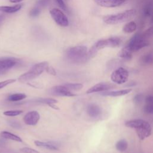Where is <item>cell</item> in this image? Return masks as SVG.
Instances as JSON below:
<instances>
[{
	"label": "cell",
	"instance_id": "cell-19",
	"mask_svg": "<svg viewBox=\"0 0 153 153\" xmlns=\"http://www.w3.org/2000/svg\"><path fill=\"white\" fill-rule=\"evenodd\" d=\"M108 47H117L120 45L121 39L117 36H112L106 39Z\"/></svg>",
	"mask_w": 153,
	"mask_h": 153
},
{
	"label": "cell",
	"instance_id": "cell-29",
	"mask_svg": "<svg viewBox=\"0 0 153 153\" xmlns=\"http://www.w3.org/2000/svg\"><path fill=\"white\" fill-rule=\"evenodd\" d=\"M143 111L149 114H153V103H146L143 109Z\"/></svg>",
	"mask_w": 153,
	"mask_h": 153
},
{
	"label": "cell",
	"instance_id": "cell-11",
	"mask_svg": "<svg viewBox=\"0 0 153 153\" xmlns=\"http://www.w3.org/2000/svg\"><path fill=\"white\" fill-rule=\"evenodd\" d=\"M40 119L39 114L36 111H32L26 114L23 117L25 124L29 126L36 125Z\"/></svg>",
	"mask_w": 153,
	"mask_h": 153
},
{
	"label": "cell",
	"instance_id": "cell-1",
	"mask_svg": "<svg viewBox=\"0 0 153 153\" xmlns=\"http://www.w3.org/2000/svg\"><path fill=\"white\" fill-rule=\"evenodd\" d=\"M67 59L76 64L83 63L88 60L87 48L85 46H76L68 49L66 53Z\"/></svg>",
	"mask_w": 153,
	"mask_h": 153
},
{
	"label": "cell",
	"instance_id": "cell-10",
	"mask_svg": "<svg viewBox=\"0 0 153 153\" xmlns=\"http://www.w3.org/2000/svg\"><path fill=\"white\" fill-rule=\"evenodd\" d=\"M113 87L114 86L112 85V84H110L109 82H102L97 83L94 85L92 86L91 87H90V88H88L87 90L86 93L90 94V93H97V92H103L105 91L109 90Z\"/></svg>",
	"mask_w": 153,
	"mask_h": 153
},
{
	"label": "cell",
	"instance_id": "cell-38",
	"mask_svg": "<svg viewBox=\"0 0 153 153\" xmlns=\"http://www.w3.org/2000/svg\"><path fill=\"white\" fill-rule=\"evenodd\" d=\"M57 1V2L59 5V6L62 8L63 9V10L65 11H66L67 10V7L66 6V5L65 4L64 2H63V0H56Z\"/></svg>",
	"mask_w": 153,
	"mask_h": 153
},
{
	"label": "cell",
	"instance_id": "cell-5",
	"mask_svg": "<svg viewBox=\"0 0 153 153\" xmlns=\"http://www.w3.org/2000/svg\"><path fill=\"white\" fill-rule=\"evenodd\" d=\"M128 75V72L125 68L119 67L112 72L111 79L115 84H122L127 81Z\"/></svg>",
	"mask_w": 153,
	"mask_h": 153
},
{
	"label": "cell",
	"instance_id": "cell-30",
	"mask_svg": "<svg viewBox=\"0 0 153 153\" xmlns=\"http://www.w3.org/2000/svg\"><path fill=\"white\" fill-rule=\"evenodd\" d=\"M16 81V79H7V80L1 81L0 82V89H2L3 88H4L5 87L7 86L9 84H13Z\"/></svg>",
	"mask_w": 153,
	"mask_h": 153
},
{
	"label": "cell",
	"instance_id": "cell-8",
	"mask_svg": "<svg viewBox=\"0 0 153 153\" xmlns=\"http://www.w3.org/2000/svg\"><path fill=\"white\" fill-rule=\"evenodd\" d=\"M50 93L51 94L57 96H66V97H72L76 96L75 94L69 90L64 85H56L52 87L50 89Z\"/></svg>",
	"mask_w": 153,
	"mask_h": 153
},
{
	"label": "cell",
	"instance_id": "cell-7",
	"mask_svg": "<svg viewBox=\"0 0 153 153\" xmlns=\"http://www.w3.org/2000/svg\"><path fill=\"white\" fill-rule=\"evenodd\" d=\"M50 13L57 25L62 26H67L68 25V19L61 10L57 8H53L50 11Z\"/></svg>",
	"mask_w": 153,
	"mask_h": 153
},
{
	"label": "cell",
	"instance_id": "cell-34",
	"mask_svg": "<svg viewBox=\"0 0 153 153\" xmlns=\"http://www.w3.org/2000/svg\"><path fill=\"white\" fill-rule=\"evenodd\" d=\"M50 1L51 0H38L36 5L39 7H45L49 4Z\"/></svg>",
	"mask_w": 153,
	"mask_h": 153
},
{
	"label": "cell",
	"instance_id": "cell-32",
	"mask_svg": "<svg viewBox=\"0 0 153 153\" xmlns=\"http://www.w3.org/2000/svg\"><path fill=\"white\" fill-rule=\"evenodd\" d=\"M20 151L23 153H40L38 151L28 147L22 148L20 149Z\"/></svg>",
	"mask_w": 153,
	"mask_h": 153
},
{
	"label": "cell",
	"instance_id": "cell-15",
	"mask_svg": "<svg viewBox=\"0 0 153 153\" xmlns=\"http://www.w3.org/2000/svg\"><path fill=\"white\" fill-rule=\"evenodd\" d=\"M131 88H126L123 90H108L103 92H102L101 95L104 96H111V97H117V96H122L126 95L131 91Z\"/></svg>",
	"mask_w": 153,
	"mask_h": 153
},
{
	"label": "cell",
	"instance_id": "cell-36",
	"mask_svg": "<svg viewBox=\"0 0 153 153\" xmlns=\"http://www.w3.org/2000/svg\"><path fill=\"white\" fill-rule=\"evenodd\" d=\"M40 13V10L38 8H34L32 9L29 13V14L32 17H36Z\"/></svg>",
	"mask_w": 153,
	"mask_h": 153
},
{
	"label": "cell",
	"instance_id": "cell-31",
	"mask_svg": "<svg viewBox=\"0 0 153 153\" xmlns=\"http://www.w3.org/2000/svg\"><path fill=\"white\" fill-rule=\"evenodd\" d=\"M143 36L147 39L149 37H151V36L153 35V26H152L151 27H150L149 28H148L147 30H146L143 33H142Z\"/></svg>",
	"mask_w": 153,
	"mask_h": 153
},
{
	"label": "cell",
	"instance_id": "cell-4",
	"mask_svg": "<svg viewBox=\"0 0 153 153\" xmlns=\"http://www.w3.org/2000/svg\"><path fill=\"white\" fill-rule=\"evenodd\" d=\"M148 41L143 36L142 34L136 33L130 39L126 47L131 53H133L148 46Z\"/></svg>",
	"mask_w": 153,
	"mask_h": 153
},
{
	"label": "cell",
	"instance_id": "cell-42",
	"mask_svg": "<svg viewBox=\"0 0 153 153\" xmlns=\"http://www.w3.org/2000/svg\"><path fill=\"white\" fill-rule=\"evenodd\" d=\"M4 16H0V23H1V22L4 19Z\"/></svg>",
	"mask_w": 153,
	"mask_h": 153
},
{
	"label": "cell",
	"instance_id": "cell-41",
	"mask_svg": "<svg viewBox=\"0 0 153 153\" xmlns=\"http://www.w3.org/2000/svg\"><path fill=\"white\" fill-rule=\"evenodd\" d=\"M22 0H10V2H13V3H17V2H20L22 1Z\"/></svg>",
	"mask_w": 153,
	"mask_h": 153
},
{
	"label": "cell",
	"instance_id": "cell-24",
	"mask_svg": "<svg viewBox=\"0 0 153 153\" xmlns=\"http://www.w3.org/2000/svg\"><path fill=\"white\" fill-rule=\"evenodd\" d=\"M115 148L118 151L124 152L128 148V143L125 139H120L116 143Z\"/></svg>",
	"mask_w": 153,
	"mask_h": 153
},
{
	"label": "cell",
	"instance_id": "cell-40",
	"mask_svg": "<svg viewBox=\"0 0 153 153\" xmlns=\"http://www.w3.org/2000/svg\"><path fill=\"white\" fill-rule=\"evenodd\" d=\"M48 106H50L51 108H52L54 109H59V107H58L57 106L55 105V103H53V104H50V105H49Z\"/></svg>",
	"mask_w": 153,
	"mask_h": 153
},
{
	"label": "cell",
	"instance_id": "cell-9",
	"mask_svg": "<svg viewBox=\"0 0 153 153\" xmlns=\"http://www.w3.org/2000/svg\"><path fill=\"white\" fill-rule=\"evenodd\" d=\"M17 63V60L13 57L0 59V74L4 73L13 68Z\"/></svg>",
	"mask_w": 153,
	"mask_h": 153
},
{
	"label": "cell",
	"instance_id": "cell-23",
	"mask_svg": "<svg viewBox=\"0 0 153 153\" xmlns=\"http://www.w3.org/2000/svg\"><path fill=\"white\" fill-rule=\"evenodd\" d=\"M26 97V95L25 93H14L12 94H10L8 97V100L11 102H17L22 100Z\"/></svg>",
	"mask_w": 153,
	"mask_h": 153
},
{
	"label": "cell",
	"instance_id": "cell-28",
	"mask_svg": "<svg viewBox=\"0 0 153 153\" xmlns=\"http://www.w3.org/2000/svg\"><path fill=\"white\" fill-rule=\"evenodd\" d=\"M22 112H23V111L22 110H10V111H4L3 112V114L8 117H15L21 114Z\"/></svg>",
	"mask_w": 153,
	"mask_h": 153
},
{
	"label": "cell",
	"instance_id": "cell-26",
	"mask_svg": "<svg viewBox=\"0 0 153 153\" xmlns=\"http://www.w3.org/2000/svg\"><path fill=\"white\" fill-rule=\"evenodd\" d=\"M34 101L37 103L47 104L48 105L57 103V100L53 98H38L37 99H35Z\"/></svg>",
	"mask_w": 153,
	"mask_h": 153
},
{
	"label": "cell",
	"instance_id": "cell-43",
	"mask_svg": "<svg viewBox=\"0 0 153 153\" xmlns=\"http://www.w3.org/2000/svg\"><path fill=\"white\" fill-rule=\"evenodd\" d=\"M151 23H153V12L151 15Z\"/></svg>",
	"mask_w": 153,
	"mask_h": 153
},
{
	"label": "cell",
	"instance_id": "cell-6",
	"mask_svg": "<svg viewBox=\"0 0 153 153\" xmlns=\"http://www.w3.org/2000/svg\"><path fill=\"white\" fill-rule=\"evenodd\" d=\"M135 130L138 137L141 140L148 137L152 133V128L150 124L145 120L140 126L135 128Z\"/></svg>",
	"mask_w": 153,
	"mask_h": 153
},
{
	"label": "cell",
	"instance_id": "cell-35",
	"mask_svg": "<svg viewBox=\"0 0 153 153\" xmlns=\"http://www.w3.org/2000/svg\"><path fill=\"white\" fill-rule=\"evenodd\" d=\"M8 124H10V126L14 127V128H20L21 127V126L20 124H19V122H17V121L16 120H10L8 122Z\"/></svg>",
	"mask_w": 153,
	"mask_h": 153
},
{
	"label": "cell",
	"instance_id": "cell-2",
	"mask_svg": "<svg viewBox=\"0 0 153 153\" xmlns=\"http://www.w3.org/2000/svg\"><path fill=\"white\" fill-rule=\"evenodd\" d=\"M48 66V63L47 62H42L37 63L33 66L28 71L21 75L19 77L18 80L22 83L31 81L42 74L43 72L46 70Z\"/></svg>",
	"mask_w": 153,
	"mask_h": 153
},
{
	"label": "cell",
	"instance_id": "cell-18",
	"mask_svg": "<svg viewBox=\"0 0 153 153\" xmlns=\"http://www.w3.org/2000/svg\"><path fill=\"white\" fill-rule=\"evenodd\" d=\"M140 63L142 65H149L153 63V54L147 53L142 56L140 59Z\"/></svg>",
	"mask_w": 153,
	"mask_h": 153
},
{
	"label": "cell",
	"instance_id": "cell-20",
	"mask_svg": "<svg viewBox=\"0 0 153 153\" xmlns=\"http://www.w3.org/2000/svg\"><path fill=\"white\" fill-rule=\"evenodd\" d=\"M143 120L142 119H134L127 121L125 123V126L127 127L131 128H136L139 126H140L142 123L143 122Z\"/></svg>",
	"mask_w": 153,
	"mask_h": 153
},
{
	"label": "cell",
	"instance_id": "cell-3",
	"mask_svg": "<svg viewBox=\"0 0 153 153\" xmlns=\"http://www.w3.org/2000/svg\"><path fill=\"white\" fill-rule=\"evenodd\" d=\"M136 14V11L135 10H128L117 14L106 16L103 17V21L107 24L115 25L127 22L134 17Z\"/></svg>",
	"mask_w": 153,
	"mask_h": 153
},
{
	"label": "cell",
	"instance_id": "cell-16",
	"mask_svg": "<svg viewBox=\"0 0 153 153\" xmlns=\"http://www.w3.org/2000/svg\"><path fill=\"white\" fill-rule=\"evenodd\" d=\"M0 134L2 138H4L5 139H9V140H11L18 142H22V139L21 137H20L16 134H14L7 131H3Z\"/></svg>",
	"mask_w": 153,
	"mask_h": 153
},
{
	"label": "cell",
	"instance_id": "cell-25",
	"mask_svg": "<svg viewBox=\"0 0 153 153\" xmlns=\"http://www.w3.org/2000/svg\"><path fill=\"white\" fill-rule=\"evenodd\" d=\"M64 85L71 91H78L83 87V85L81 83H66Z\"/></svg>",
	"mask_w": 153,
	"mask_h": 153
},
{
	"label": "cell",
	"instance_id": "cell-27",
	"mask_svg": "<svg viewBox=\"0 0 153 153\" xmlns=\"http://www.w3.org/2000/svg\"><path fill=\"white\" fill-rule=\"evenodd\" d=\"M153 12L152 10V5L151 3H149L145 5L143 8V16L145 17H149L152 15Z\"/></svg>",
	"mask_w": 153,
	"mask_h": 153
},
{
	"label": "cell",
	"instance_id": "cell-37",
	"mask_svg": "<svg viewBox=\"0 0 153 153\" xmlns=\"http://www.w3.org/2000/svg\"><path fill=\"white\" fill-rule=\"evenodd\" d=\"M45 71L49 74H51V75H56V72L55 69L51 66H48Z\"/></svg>",
	"mask_w": 153,
	"mask_h": 153
},
{
	"label": "cell",
	"instance_id": "cell-33",
	"mask_svg": "<svg viewBox=\"0 0 153 153\" xmlns=\"http://www.w3.org/2000/svg\"><path fill=\"white\" fill-rule=\"evenodd\" d=\"M143 99V96L142 94H137L134 96L133 100L134 103L139 104L140 102H142Z\"/></svg>",
	"mask_w": 153,
	"mask_h": 153
},
{
	"label": "cell",
	"instance_id": "cell-14",
	"mask_svg": "<svg viewBox=\"0 0 153 153\" xmlns=\"http://www.w3.org/2000/svg\"><path fill=\"white\" fill-rule=\"evenodd\" d=\"M34 143L36 146L38 147H41L44 148L48 149L49 150H53V151H57L59 150V145L57 143L49 141V142H43V141H39V140H35L34 141Z\"/></svg>",
	"mask_w": 153,
	"mask_h": 153
},
{
	"label": "cell",
	"instance_id": "cell-12",
	"mask_svg": "<svg viewBox=\"0 0 153 153\" xmlns=\"http://www.w3.org/2000/svg\"><path fill=\"white\" fill-rule=\"evenodd\" d=\"M94 1L99 6L107 8L116 7L125 2L123 0H94Z\"/></svg>",
	"mask_w": 153,
	"mask_h": 153
},
{
	"label": "cell",
	"instance_id": "cell-39",
	"mask_svg": "<svg viewBox=\"0 0 153 153\" xmlns=\"http://www.w3.org/2000/svg\"><path fill=\"white\" fill-rule=\"evenodd\" d=\"M145 102L146 103H153V96H148L145 99Z\"/></svg>",
	"mask_w": 153,
	"mask_h": 153
},
{
	"label": "cell",
	"instance_id": "cell-17",
	"mask_svg": "<svg viewBox=\"0 0 153 153\" xmlns=\"http://www.w3.org/2000/svg\"><path fill=\"white\" fill-rule=\"evenodd\" d=\"M21 7V4H17L14 6H1L0 7V11L7 13H13L19 11Z\"/></svg>",
	"mask_w": 153,
	"mask_h": 153
},
{
	"label": "cell",
	"instance_id": "cell-21",
	"mask_svg": "<svg viewBox=\"0 0 153 153\" xmlns=\"http://www.w3.org/2000/svg\"><path fill=\"white\" fill-rule=\"evenodd\" d=\"M136 28H137L136 23L133 21H131V22L127 23V24H126L123 26V30L124 32L130 33H132L134 31H135Z\"/></svg>",
	"mask_w": 153,
	"mask_h": 153
},
{
	"label": "cell",
	"instance_id": "cell-13",
	"mask_svg": "<svg viewBox=\"0 0 153 153\" xmlns=\"http://www.w3.org/2000/svg\"><path fill=\"white\" fill-rule=\"evenodd\" d=\"M87 113L91 118L99 117L102 113L101 108L99 106L94 103L89 104L87 107Z\"/></svg>",
	"mask_w": 153,
	"mask_h": 153
},
{
	"label": "cell",
	"instance_id": "cell-22",
	"mask_svg": "<svg viewBox=\"0 0 153 153\" xmlns=\"http://www.w3.org/2000/svg\"><path fill=\"white\" fill-rule=\"evenodd\" d=\"M132 53L126 46L118 53V56L125 60H129L132 57Z\"/></svg>",
	"mask_w": 153,
	"mask_h": 153
}]
</instances>
